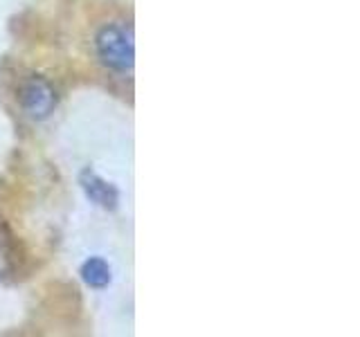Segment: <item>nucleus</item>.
<instances>
[{
	"instance_id": "2",
	"label": "nucleus",
	"mask_w": 360,
	"mask_h": 337,
	"mask_svg": "<svg viewBox=\"0 0 360 337\" xmlns=\"http://www.w3.org/2000/svg\"><path fill=\"white\" fill-rule=\"evenodd\" d=\"M20 99H22V106H25V110L37 119L48 117L50 112L54 110V104H56L52 86L41 77H34L25 86H22Z\"/></svg>"
},
{
	"instance_id": "1",
	"label": "nucleus",
	"mask_w": 360,
	"mask_h": 337,
	"mask_svg": "<svg viewBox=\"0 0 360 337\" xmlns=\"http://www.w3.org/2000/svg\"><path fill=\"white\" fill-rule=\"evenodd\" d=\"M97 54L110 70L127 72L133 65V34L122 22L106 25L97 34Z\"/></svg>"
},
{
	"instance_id": "3",
	"label": "nucleus",
	"mask_w": 360,
	"mask_h": 337,
	"mask_svg": "<svg viewBox=\"0 0 360 337\" xmlns=\"http://www.w3.org/2000/svg\"><path fill=\"white\" fill-rule=\"evenodd\" d=\"M82 185L86 189V194L90 196V200H95L97 205L101 207H112L117 202V194H115V189L108 187L104 180H99L95 173H90L86 171L84 178H82Z\"/></svg>"
},
{
	"instance_id": "4",
	"label": "nucleus",
	"mask_w": 360,
	"mask_h": 337,
	"mask_svg": "<svg viewBox=\"0 0 360 337\" xmlns=\"http://www.w3.org/2000/svg\"><path fill=\"white\" fill-rule=\"evenodd\" d=\"M82 275L86 279V284L93 288H104L110 281V270H108L106 261H101V258H90V261L84 265Z\"/></svg>"
}]
</instances>
